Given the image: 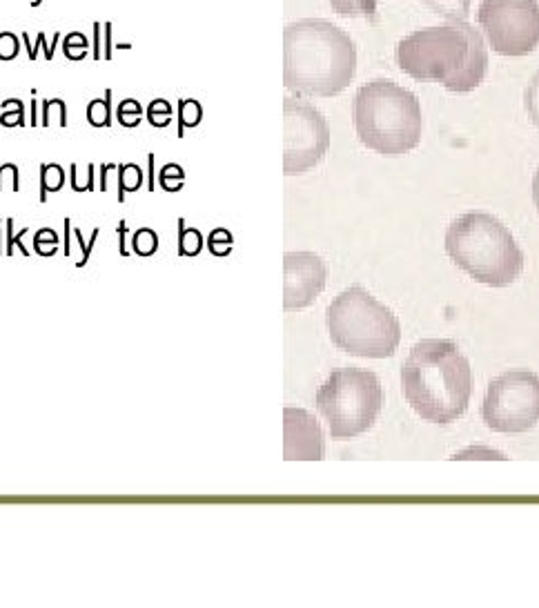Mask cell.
<instances>
[{"label":"cell","instance_id":"obj_30","mask_svg":"<svg viewBox=\"0 0 539 608\" xmlns=\"http://www.w3.org/2000/svg\"><path fill=\"white\" fill-rule=\"evenodd\" d=\"M5 225H7V250H5V252H7V254H13V246H16L23 254H30V252L25 250V246H23V236L30 232V227H23L20 232L13 234V219H7Z\"/></svg>","mask_w":539,"mask_h":608},{"label":"cell","instance_id":"obj_16","mask_svg":"<svg viewBox=\"0 0 539 608\" xmlns=\"http://www.w3.org/2000/svg\"><path fill=\"white\" fill-rule=\"evenodd\" d=\"M20 38H23V43L27 45V56H30V61H36V58H38V51H40V49H43V56H45L47 61H51L53 53H56V45L61 43L63 34H61V32L53 34L49 45H47V34H45V32H38V34H36V43H34V45H32L30 34H27V32H23Z\"/></svg>","mask_w":539,"mask_h":608},{"label":"cell","instance_id":"obj_2","mask_svg":"<svg viewBox=\"0 0 539 608\" xmlns=\"http://www.w3.org/2000/svg\"><path fill=\"white\" fill-rule=\"evenodd\" d=\"M357 74V45L330 20L303 18L283 30V85L299 96L332 99Z\"/></svg>","mask_w":539,"mask_h":608},{"label":"cell","instance_id":"obj_25","mask_svg":"<svg viewBox=\"0 0 539 608\" xmlns=\"http://www.w3.org/2000/svg\"><path fill=\"white\" fill-rule=\"evenodd\" d=\"M141 116H143V105L137 99H125V101H120L116 107V118L120 120V125L123 127L141 125Z\"/></svg>","mask_w":539,"mask_h":608},{"label":"cell","instance_id":"obj_29","mask_svg":"<svg viewBox=\"0 0 539 608\" xmlns=\"http://www.w3.org/2000/svg\"><path fill=\"white\" fill-rule=\"evenodd\" d=\"M20 53V36L13 32H0V61H16Z\"/></svg>","mask_w":539,"mask_h":608},{"label":"cell","instance_id":"obj_40","mask_svg":"<svg viewBox=\"0 0 539 608\" xmlns=\"http://www.w3.org/2000/svg\"><path fill=\"white\" fill-rule=\"evenodd\" d=\"M134 45L132 43H116V49H123V51H129Z\"/></svg>","mask_w":539,"mask_h":608},{"label":"cell","instance_id":"obj_15","mask_svg":"<svg viewBox=\"0 0 539 608\" xmlns=\"http://www.w3.org/2000/svg\"><path fill=\"white\" fill-rule=\"evenodd\" d=\"M65 185V170L56 163L40 165V203H45L49 192H58Z\"/></svg>","mask_w":539,"mask_h":608},{"label":"cell","instance_id":"obj_6","mask_svg":"<svg viewBox=\"0 0 539 608\" xmlns=\"http://www.w3.org/2000/svg\"><path fill=\"white\" fill-rule=\"evenodd\" d=\"M326 321L332 343L353 357L388 359L401 341V328L393 310L361 286L336 294L328 305Z\"/></svg>","mask_w":539,"mask_h":608},{"label":"cell","instance_id":"obj_23","mask_svg":"<svg viewBox=\"0 0 539 608\" xmlns=\"http://www.w3.org/2000/svg\"><path fill=\"white\" fill-rule=\"evenodd\" d=\"M87 49H89V40L80 32L67 34L63 40V53L67 61H83L87 56Z\"/></svg>","mask_w":539,"mask_h":608},{"label":"cell","instance_id":"obj_18","mask_svg":"<svg viewBox=\"0 0 539 608\" xmlns=\"http://www.w3.org/2000/svg\"><path fill=\"white\" fill-rule=\"evenodd\" d=\"M203 246V236L198 229L187 227L183 219H179V254L181 256H196Z\"/></svg>","mask_w":539,"mask_h":608},{"label":"cell","instance_id":"obj_11","mask_svg":"<svg viewBox=\"0 0 539 608\" xmlns=\"http://www.w3.org/2000/svg\"><path fill=\"white\" fill-rule=\"evenodd\" d=\"M328 267L315 252L296 250L283 254V310L310 308L326 290Z\"/></svg>","mask_w":539,"mask_h":608},{"label":"cell","instance_id":"obj_26","mask_svg":"<svg viewBox=\"0 0 539 608\" xmlns=\"http://www.w3.org/2000/svg\"><path fill=\"white\" fill-rule=\"evenodd\" d=\"M524 107H526L531 123L539 132V70L533 74V78L528 80L526 91H524Z\"/></svg>","mask_w":539,"mask_h":608},{"label":"cell","instance_id":"obj_9","mask_svg":"<svg viewBox=\"0 0 539 608\" xmlns=\"http://www.w3.org/2000/svg\"><path fill=\"white\" fill-rule=\"evenodd\" d=\"M477 23L486 45L500 56H528L539 47L537 0H481Z\"/></svg>","mask_w":539,"mask_h":608},{"label":"cell","instance_id":"obj_31","mask_svg":"<svg viewBox=\"0 0 539 608\" xmlns=\"http://www.w3.org/2000/svg\"><path fill=\"white\" fill-rule=\"evenodd\" d=\"M99 232H101V229L96 227V229H94V232H91L89 241L85 243V239H83V232H80V229H74V227H72V234H74V239L78 241L80 252H83V259L78 261V267H85V263H87V259H89V254H91L94 243H96V239H99Z\"/></svg>","mask_w":539,"mask_h":608},{"label":"cell","instance_id":"obj_42","mask_svg":"<svg viewBox=\"0 0 539 608\" xmlns=\"http://www.w3.org/2000/svg\"><path fill=\"white\" fill-rule=\"evenodd\" d=\"M43 5V0H32V7H40Z\"/></svg>","mask_w":539,"mask_h":608},{"label":"cell","instance_id":"obj_17","mask_svg":"<svg viewBox=\"0 0 539 608\" xmlns=\"http://www.w3.org/2000/svg\"><path fill=\"white\" fill-rule=\"evenodd\" d=\"M381 0H330V7L339 16H372Z\"/></svg>","mask_w":539,"mask_h":608},{"label":"cell","instance_id":"obj_4","mask_svg":"<svg viewBox=\"0 0 539 608\" xmlns=\"http://www.w3.org/2000/svg\"><path fill=\"white\" fill-rule=\"evenodd\" d=\"M446 254L450 261L481 286L506 288L524 270V252L513 232L483 210H470L448 225Z\"/></svg>","mask_w":539,"mask_h":608},{"label":"cell","instance_id":"obj_22","mask_svg":"<svg viewBox=\"0 0 539 608\" xmlns=\"http://www.w3.org/2000/svg\"><path fill=\"white\" fill-rule=\"evenodd\" d=\"M158 250V236L152 227H141L132 236V252L139 256H152Z\"/></svg>","mask_w":539,"mask_h":608},{"label":"cell","instance_id":"obj_41","mask_svg":"<svg viewBox=\"0 0 539 608\" xmlns=\"http://www.w3.org/2000/svg\"><path fill=\"white\" fill-rule=\"evenodd\" d=\"M32 125H36V101L32 99Z\"/></svg>","mask_w":539,"mask_h":608},{"label":"cell","instance_id":"obj_3","mask_svg":"<svg viewBox=\"0 0 539 608\" xmlns=\"http://www.w3.org/2000/svg\"><path fill=\"white\" fill-rule=\"evenodd\" d=\"M401 388L424 422L448 426L468 410L475 379L470 361L452 341L428 339L410 348L401 366Z\"/></svg>","mask_w":539,"mask_h":608},{"label":"cell","instance_id":"obj_10","mask_svg":"<svg viewBox=\"0 0 539 608\" xmlns=\"http://www.w3.org/2000/svg\"><path fill=\"white\" fill-rule=\"evenodd\" d=\"M330 147L328 120L301 96L283 99V174L299 177L315 170Z\"/></svg>","mask_w":539,"mask_h":608},{"label":"cell","instance_id":"obj_20","mask_svg":"<svg viewBox=\"0 0 539 608\" xmlns=\"http://www.w3.org/2000/svg\"><path fill=\"white\" fill-rule=\"evenodd\" d=\"M203 110L201 105L192 99H181L179 101V137H183L187 127H196L201 123Z\"/></svg>","mask_w":539,"mask_h":608},{"label":"cell","instance_id":"obj_37","mask_svg":"<svg viewBox=\"0 0 539 608\" xmlns=\"http://www.w3.org/2000/svg\"><path fill=\"white\" fill-rule=\"evenodd\" d=\"M65 256H70V252H72V243H70V234H72V221L70 219H65Z\"/></svg>","mask_w":539,"mask_h":608},{"label":"cell","instance_id":"obj_38","mask_svg":"<svg viewBox=\"0 0 539 608\" xmlns=\"http://www.w3.org/2000/svg\"><path fill=\"white\" fill-rule=\"evenodd\" d=\"M533 203H535V208L539 212V165H537L535 177H533Z\"/></svg>","mask_w":539,"mask_h":608},{"label":"cell","instance_id":"obj_5","mask_svg":"<svg viewBox=\"0 0 539 608\" xmlns=\"http://www.w3.org/2000/svg\"><path fill=\"white\" fill-rule=\"evenodd\" d=\"M353 123L363 147L401 156L421 141V105L412 89L388 78L361 85L353 101Z\"/></svg>","mask_w":539,"mask_h":608},{"label":"cell","instance_id":"obj_24","mask_svg":"<svg viewBox=\"0 0 539 608\" xmlns=\"http://www.w3.org/2000/svg\"><path fill=\"white\" fill-rule=\"evenodd\" d=\"M452 459H455V462H468V459H470V462H488V459H493V462H504L506 455L500 452V450H490L488 445L477 443V445H470V448L452 455Z\"/></svg>","mask_w":539,"mask_h":608},{"label":"cell","instance_id":"obj_19","mask_svg":"<svg viewBox=\"0 0 539 608\" xmlns=\"http://www.w3.org/2000/svg\"><path fill=\"white\" fill-rule=\"evenodd\" d=\"M0 125L25 127V105L20 99H7L0 103Z\"/></svg>","mask_w":539,"mask_h":608},{"label":"cell","instance_id":"obj_14","mask_svg":"<svg viewBox=\"0 0 539 608\" xmlns=\"http://www.w3.org/2000/svg\"><path fill=\"white\" fill-rule=\"evenodd\" d=\"M118 203H125L127 192H137L143 185V170L137 163L118 165Z\"/></svg>","mask_w":539,"mask_h":608},{"label":"cell","instance_id":"obj_1","mask_svg":"<svg viewBox=\"0 0 539 608\" xmlns=\"http://www.w3.org/2000/svg\"><path fill=\"white\" fill-rule=\"evenodd\" d=\"M395 63L414 80L466 94L488 74V45L468 20H443L401 38L395 45Z\"/></svg>","mask_w":539,"mask_h":608},{"label":"cell","instance_id":"obj_13","mask_svg":"<svg viewBox=\"0 0 539 608\" xmlns=\"http://www.w3.org/2000/svg\"><path fill=\"white\" fill-rule=\"evenodd\" d=\"M112 89H105L103 99L89 101L85 116L91 127H110L112 125Z\"/></svg>","mask_w":539,"mask_h":608},{"label":"cell","instance_id":"obj_39","mask_svg":"<svg viewBox=\"0 0 539 608\" xmlns=\"http://www.w3.org/2000/svg\"><path fill=\"white\" fill-rule=\"evenodd\" d=\"M40 110H43V118H40V125L43 127H49V112H51V101L47 99V101H43V107H40Z\"/></svg>","mask_w":539,"mask_h":608},{"label":"cell","instance_id":"obj_8","mask_svg":"<svg viewBox=\"0 0 539 608\" xmlns=\"http://www.w3.org/2000/svg\"><path fill=\"white\" fill-rule=\"evenodd\" d=\"M481 417L493 432L519 435L539 422V376L531 370H508L488 384Z\"/></svg>","mask_w":539,"mask_h":608},{"label":"cell","instance_id":"obj_43","mask_svg":"<svg viewBox=\"0 0 539 608\" xmlns=\"http://www.w3.org/2000/svg\"><path fill=\"white\" fill-rule=\"evenodd\" d=\"M0 236H3V232H0ZM0 254H3V248H0Z\"/></svg>","mask_w":539,"mask_h":608},{"label":"cell","instance_id":"obj_33","mask_svg":"<svg viewBox=\"0 0 539 608\" xmlns=\"http://www.w3.org/2000/svg\"><path fill=\"white\" fill-rule=\"evenodd\" d=\"M94 47H91V58L101 61L103 58V23H94Z\"/></svg>","mask_w":539,"mask_h":608},{"label":"cell","instance_id":"obj_27","mask_svg":"<svg viewBox=\"0 0 539 608\" xmlns=\"http://www.w3.org/2000/svg\"><path fill=\"white\" fill-rule=\"evenodd\" d=\"M183 179H185V174L181 165L177 163H167L158 172V185L163 187L165 192H179L183 187Z\"/></svg>","mask_w":539,"mask_h":608},{"label":"cell","instance_id":"obj_34","mask_svg":"<svg viewBox=\"0 0 539 608\" xmlns=\"http://www.w3.org/2000/svg\"><path fill=\"white\" fill-rule=\"evenodd\" d=\"M154 163H156V154L150 152V154H147V165H150V170H147V190H150V192L156 190V172H154Z\"/></svg>","mask_w":539,"mask_h":608},{"label":"cell","instance_id":"obj_36","mask_svg":"<svg viewBox=\"0 0 539 608\" xmlns=\"http://www.w3.org/2000/svg\"><path fill=\"white\" fill-rule=\"evenodd\" d=\"M114 170H118V165L116 163H105V165H101V179H99V187L103 192H107V174L110 172H114Z\"/></svg>","mask_w":539,"mask_h":608},{"label":"cell","instance_id":"obj_32","mask_svg":"<svg viewBox=\"0 0 539 608\" xmlns=\"http://www.w3.org/2000/svg\"><path fill=\"white\" fill-rule=\"evenodd\" d=\"M112 23H105L103 25V58L105 61H112L114 58V40H112Z\"/></svg>","mask_w":539,"mask_h":608},{"label":"cell","instance_id":"obj_21","mask_svg":"<svg viewBox=\"0 0 539 608\" xmlns=\"http://www.w3.org/2000/svg\"><path fill=\"white\" fill-rule=\"evenodd\" d=\"M439 11L443 20H466V11L470 0H424Z\"/></svg>","mask_w":539,"mask_h":608},{"label":"cell","instance_id":"obj_28","mask_svg":"<svg viewBox=\"0 0 539 608\" xmlns=\"http://www.w3.org/2000/svg\"><path fill=\"white\" fill-rule=\"evenodd\" d=\"M147 120L154 127H167L172 120V105L165 99H154L147 105Z\"/></svg>","mask_w":539,"mask_h":608},{"label":"cell","instance_id":"obj_35","mask_svg":"<svg viewBox=\"0 0 539 608\" xmlns=\"http://www.w3.org/2000/svg\"><path fill=\"white\" fill-rule=\"evenodd\" d=\"M116 232H118V252L123 254V256H127V254H129V250H127V246H125V232H127V223H125V221H120V223H118V227H116Z\"/></svg>","mask_w":539,"mask_h":608},{"label":"cell","instance_id":"obj_7","mask_svg":"<svg viewBox=\"0 0 539 608\" xmlns=\"http://www.w3.org/2000/svg\"><path fill=\"white\" fill-rule=\"evenodd\" d=\"M386 403L379 376L363 368H334L317 393V410L332 439H353L368 432Z\"/></svg>","mask_w":539,"mask_h":608},{"label":"cell","instance_id":"obj_12","mask_svg":"<svg viewBox=\"0 0 539 608\" xmlns=\"http://www.w3.org/2000/svg\"><path fill=\"white\" fill-rule=\"evenodd\" d=\"M326 437L319 419L303 408L283 410V459L286 462H321Z\"/></svg>","mask_w":539,"mask_h":608}]
</instances>
